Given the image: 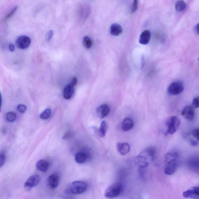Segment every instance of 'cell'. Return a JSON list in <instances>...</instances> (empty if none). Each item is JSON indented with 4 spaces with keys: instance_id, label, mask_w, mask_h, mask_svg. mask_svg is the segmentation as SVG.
<instances>
[{
    "instance_id": "5",
    "label": "cell",
    "mask_w": 199,
    "mask_h": 199,
    "mask_svg": "<svg viewBox=\"0 0 199 199\" xmlns=\"http://www.w3.org/2000/svg\"><path fill=\"white\" fill-rule=\"evenodd\" d=\"M184 89V85L182 82L175 81L169 85L168 88V92L170 95H177L181 93Z\"/></svg>"
},
{
    "instance_id": "8",
    "label": "cell",
    "mask_w": 199,
    "mask_h": 199,
    "mask_svg": "<svg viewBox=\"0 0 199 199\" xmlns=\"http://www.w3.org/2000/svg\"><path fill=\"white\" fill-rule=\"evenodd\" d=\"M60 177L59 174L54 173L48 177L47 180L48 186L51 189H54L58 186L60 183Z\"/></svg>"
},
{
    "instance_id": "22",
    "label": "cell",
    "mask_w": 199,
    "mask_h": 199,
    "mask_svg": "<svg viewBox=\"0 0 199 199\" xmlns=\"http://www.w3.org/2000/svg\"><path fill=\"white\" fill-rule=\"evenodd\" d=\"M186 4L184 1H179L177 2L175 4V9L177 11L181 12L184 11L186 8Z\"/></svg>"
},
{
    "instance_id": "36",
    "label": "cell",
    "mask_w": 199,
    "mask_h": 199,
    "mask_svg": "<svg viewBox=\"0 0 199 199\" xmlns=\"http://www.w3.org/2000/svg\"><path fill=\"white\" fill-rule=\"evenodd\" d=\"M2 95H1V92H0V111L1 110V106H2Z\"/></svg>"
},
{
    "instance_id": "12",
    "label": "cell",
    "mask_w": 199,
    "mask_h": 199,
    "mask_svg": "<svg viewBox=\"0 0 199 199\" xmlns=\"http://www.w3.org/2000/svg\"><path fill=\"white\" fill-rule=\"evenodd\" d=\"M116 146L118 152L122 156L128 154L130 150V146L127 142H118L117 143Z\"/></svg>"
},
{
    "instance_id": "21",
    "label": "cell",
    "mask_w": 199,
    "mask_h": 199,
    "mask_svg": "<svg viewBox=\"0 0 199 199\" xmlns=\"http://www.w3.org/2000/svg\"><path fill=\"white\" fill-rule=\"evenodd\" d=\"M108 129V124L105 121H103L101 122V127L99 130L100 136L101 137H104L105 136Z\"/></svg>"
},
{
    "instance_id": "35",
    "label": "cell",
    "mask_w": 199,
    "mask_h": 199,
    "mask_svg": "<svg viewBox=\"0 0 199 199\" xmlns=\"http://www.w3.org/2000/svg\"><path fill=\"white\" fill-rule=\"evenodd\" d=\"M15 46H14L13 45L10 44V45H9V49H10V51L11 52L14 51H15Z\"/></svg>"
},
{
    "instance_id": "34",
    "label": "cell",
    "mask_w": 199,
    "mask_h": 199,
    "mask_svg": "<svg viewBox=\"0 0 199 199\" xmlns=\"http://www.w3.org/2000/svg\"><path fill=\"white\" fill-rule=\"evenodd\" d=\"M190 142L191 145H192V146H196L198 145V142L195 140L192 139V140H190Z\"/></svg>"
},
{
    "instance_id": "15",
    "label": "cell",
    "mask_w": 199,
    "mask_h": 199,
    "mask_svg": "<svg viewBox=\"0 0 199 199\" xmlns=\"http://www.w3.org/2000/svg\"><path fill=\"white\" fill-rule=\"evenodd\" d=\"M141 154L144 155L147 157L150 158L151 160L154 159L156 155V149L153 147H150L147 148L143 151Z\"/></svg>"
},
{
    "instance_id": "20",
    "label": "cell",
    "mask_w": 199,
    "mask_h": 199,
    "mask_svg": "<svg viewBox=\"0 0 199 199\" xmlns=\"http://www.w3.org/2000/svg\"><path fill=\"white\" fill-rule=\"evenodd\" d=\"M87 157L86 154L83 153H77L75 156V162L79 164H82L86 162Z\"/></svg>"
},
{
    "instance_id": "1",
    "label": "cell",
    "mask_w": 199,
    "mask_h": 199,
    "mask_svg": "<svg viewBox=\"0 0 199 199\" xmlns=\"http://www.w3.org/2000/svg\"><path fill=\"white\" fill-rule=\"evenodd\" d=\"M179 154L176 152L167 153L165 156L166 166L164 172L167 175H171L175 173L179 165Z\"/></svg>"
},
{
    "instance_id": "32",
    "label": "cell",
    "mask_w": 199,
    "mask_h": 199,
    "mask_svg": "<svg viewBox=\"0 0 199 199\" xmlns=\"http://www.w3.org/2000/svg\"><path fill=\"white\" fill-rule=\"evenodd\" d=\"M53 35V31H49L47 34V38L48 41H50Z\"/></svg>"
},
{
    "instance_id": "3",
    "label": "cell",
    "mask_w": 199,
    "mask_h": 199,
    "mask_svg": "<svg viewBox=\"0 0 199 199\" xmlns=\"http://www.w3.org/2000/svg\"><path fill=\"white\" fill-rule=\"evenodd\" d=\"M122 190L121 184L119 183H116L107 189L105 192V197L109 199L116 198L120 195Z\"/></svg>"
},
{
    "instance_id": "16",
    "label": "cell",
    "mask_w": 199,
    "mask_h": 199,
    "mask_svg": "<svg viewBox=\"0 0 199 199\" xmlns=\"http://www.w3.org/2000/svg\"><path fill=\"white\" fill-rule=\"evenodd\" d=\"M36 167L39 171L41 172H46L48 168V162L45 160H40L36 164Z\"/></svg>"
},
{
    "instance_id": "13",
    "label": "cell",
    "mask_w": 199,
    "mask_h": 199,
    "mask_svg": "<svg viewBox=\"0 0 199 199\" xmlns=\"http://www.w3.org/2000/svg\"><path fill=\"white\" fill-rule=\"evenodd\" d=\"M151 37L150 31L148 30L144 31L140 35L139 38V42L142 45H147L150 41Z\"/></svg>"
},
{
    "instance_id": "23",
    "label": "cell",
    "mask_w": 199,
    "mask_h": 199,
    "mask_svg": "<svg viewBox=\"0 0 199 199\" xmlns=\"http://www.w3.org/2000/svg\"><path fill=\"white\" fill-rule=\"evenodd\" d=\"M83 42L84 47L87 49H89L92 47V41L90 38L88 37V36H85L84 37Z\"/></svg>"
},
{
    "instance_id": "6",
    "label": "cell",
    "mask_w": 199,
    "mask_h": 199,
    "mask_svg": "<svg viewBox=\"0 0 199 199\" xmlns=\"http://www.w3.org/2000/svg\"><path fill=\"white\" fill-rule=\"evenodd\" d=\"M40 177L37 175H32L27 179L24 184V188L27 191L31 190L34 187L36 186L40 183Z\"/></svg>"
},
{
    "instance_id": "24",
    "label": "cell",
    "mask_w": 199,
    "mask_h": 199,
    "mask_svg": "<svg viewBox=\"0 0 199 199\" xmlns=\"http://www.w3.org/2000/svg\"><path fill=\"white\" fill-rule=\"evenodd\" d=\"M51 115V110L50 109L48 108L43 112L40 115V118L42 119H48Z\"/></svg>"
},
{
    "instance_id": "25",
    "label": "cell",
    "mask_w": 199,
    "mask_h": 199,
    "mask_svg": "<svg viewBox=\"0 0 199 199\" xmlns=\"http://www.w3.org/2000/svg\"><path fill=\"white\" fill-rule=\"evenodd\" d=\"M16 115L15 113L10 112L8 113L6 115V119L8 121L13 122L16 119Z\"/></svg>"
},
{
    "instance_id": "28",
    "label": "cell",
    "mask_w": 199,
    "mask_h": 199,
    "mask_svg": "<svg viewBox=\"0 0 199 199\" xmlns=\"http://www.w3.org/2000/svg\"><path fill=\"white\" fill-rule=\"evenodd\" d=\"M192 135L194 137L199 140V130L198 128H195L192 131Z\"/></svg>"
},
{
    "instance_id": "17",
    "label": "cell",
    "mask_w": 199,
    "mask_h": 199,
    "mask_svg": "<svg viewBox=\"0 0 199 199\" xmlns=\"http://www.w3.org/2000/svg\"><path fill=\"white\" fill-rule=\"evenodd\" d=\"M122 32H123V28L118 23H114L110 27V33L113 36H119L122 33Z\"/></svg>"
},
{
    "instance_id": "18",
    "label": "cell",
    "mask_w": 199,
    "mask_h": 199,
    "mask_svg": "<svg viewBox=\"0 0 199 199\" xmlns=\"http://www.w3.org/2000/svg\"><path fill=\"white\" fill-rule=\"evenodd\" d=\"M74 92V87L71 85H67L63 91V97L66 99H70L72 97Z\"/></svg>"
},
{
    "instance_id": "4",
    "label": "cell",
    "mask_w": 199,
    "mask_h": 199,
    "mask_svg": "<svg viewBox=\"0 0 199 199\" xmlns=\"http://www.w3.org/2000/svg\"><path fill=\"white\" fill-rule=\"evenodd\" d=\"M180 124V120L176 116L168 118L166 122V132L169 134H173L176 132Z\"/></svg>"
},
{
    "instance_id": "30",
    "label": "cell",
    "mask_w": 199,
    "mask_h": 199,
    "mask_svg": "<svg viewBox=\"0 0 199 199\" xmlns=\"http://www.w3.org/2000/svg\"><path fill=\"white\" fill-rule=\"evenodd\" d=\"M138 5V1H137L135 0V1H133L132 10V13L135 12L136 11V10H137Z\"/></svg>"
},
{
    "instance_id": "37",
    "label": "cell",
    "mask_w": 199,
    "mask_h": 199,
    "mask_svg": "<svg viewBox=\"0 0 199 199\" xmlns=\"http://www.w3.org/2000/svg\"><path fill=\"white\" fill-rule=\"evenodd\" d=\"M195 30H196V32H197L198 33V24H197V25L196 26Z\"/></svg>"
},
{
    "instance_id": "29",
    "label": "cell",
    "mask_w": 199,
    "mask_h": 199,
    "mask_svg": "<svg viewBox=\"0 0 199 199\" xmlns=\"http://www.w3.org/2000/svg\"><path fill=\"white\" fill-rule=\"evenodd\" d=\"M17 9V7H15L13 9L11 12L6 16V18H5V20H7V19H8L9 18L12 16L15 13V11H16Z\"/></svg>"
},
{
    "instance_id": "10",
    "label": "cell",
    "mask_w": 199,
    "mask_h": 199,
    "mask_svg": "<svg viewBox=\"0 0 199 199\" xmlns=\"http://www.w3.org/2000/svg\"><path fill=\"white\" fill-rule=\"evenodd\" d=\"M182 114L183 116L187 120H192L194 119L195 115L194 108L191 105L186 106L182 110Z\"/></svg>"
},
{
    "instance_id": "2",
    "label": "cell",
    "mask_w": 199,
    "mask_h": 199,
    "mask_svg": "<svg viewBox=\"0 0 199 199\" xmlns=\"http://www.w3.org/2000/svg\"><path fill=\"white\" fill-rule=\"evenodd\" d=\"M88 188V184L82 181H76L70 185L67 190L69 193L73 195H79L85 192Z\"/></svg>"
},
{
    "instance_id": "14",
    "label": "cell",
    "mask_w": 199,
    "mask_h": 199,
    "mask_svg": "<svg viewBox=\"0 0 199 199\" xmlns=\"http://www.w3.org/2000/svg\"><path fill=\"white\" fill-rule=\"evenodd\" d=\"M134 124V123L132 119L130 118H125L122 122V130L124 131L130 130L133 128Z\"/></svg>"
},
{
    "instance_id": "31",
    "label": "cell",
    "mask_w": 199,
    "mask_h": 199,
    "mask_svg": "<svg viewBox=\"0 0 199 199\" xmlns=\"http://www.w3.org/2000/svg\"><path fill=\"white\" fill-rule=\"evenodd\" d=\"M6 158L3 155H0V168L2 167L5 163Z\"/></svg>"
},
{
    "instance_id": "9",
    "label": "cell",
    "mask_w": 199,
    "mask_h": 199,
    "mask_svg": "<svg viewBox=\"0 0 199 199\" xmlns=\"http://www.w3.org/2000/svg\"><path fill=\"white\" fill-rule=\"evenodd\" d=\"M183 196L186 198L199 199V187H194L185 191L183 192Z\"/></svg>"
},
{
    "instance_id": "11",
    "label": "cell",
    "mask_w": 199,
    "mask_h": 199,
    "mask_svg": "<svg viewBox=\"0 0 199 199\" xmlns=\"http://www.w3.org/2000/svg\"><path fill=\"white\" fill-rule=\"evenodd\" d=\"M110 111V107L107 104H104L100 105L97 109V115L101 119L106 117L109 114Z\"/></svg>"
},
{
    "instance_id": "27",
    "label": "cell",
    "mask_w": 199,
    "mask_h": 199,
    "mask_svg": "<svg viewBox=\"0 0 199 199\" xmlns=\"http://www.w3.org/2000/svg\"><path fill=\"white\" fill-rule=\"evenodd\" d=\"M17 109L19 113H25V111H26L27 107L25 105L20 104L18 105Z\"/></svg>"
},
{
    "instance_id": "26",
    "label": "cell",
    "mask_w": 199,
    "mask_h": 199,
    "mask_svg": "<svg viewBox=\"0 0 199 199\" xmlns=\"http://www.w3.org/2000/svg\"><path fill=\"white\" fill-rule=\"evenodd\" d=\"M192 107L193 108H198L199 107V97L198 96L195 97L192 100Z\"/></svg>"
},
{
    "instance_id": "33",
    "label": "cell",
    "mask_w": 199,
    "mask_h": 199,
    "mask_svg": "<svg viewBox=\"0 0 199 199\" xmlns=\"http://www.w3.org/2000/svg\"><path fill=\"white\" fill-rule=\"evenodd\" d=\"M77 79L76 78H73L72 80H71L70 85L74 87L76 85L77 83Z\"/></svg>"
},
{
    "instance_id": "19",
    "label": "cell",
    "mask_w": 199,
    "mask_h": 199,
    "mask_svg": "<svg viewBox=\"0 0 199 199\" xmlns=\"http://www.w3.org/2000/svg\"><path fill=\"white\" fill-rule=\"evenodd\" d=\"M189 166L195 171H198L199 169V158L198 157H193L189 160Z\"/></svg>"
},
{
    "instance_id": "7",
    "label": "cell",
    "mask_w": 199,
    "mask_h": 199,
    "mask_svg": "<svg viewBox=\"0 0 199 199\" xmlns=\"http://www.w3.org/2000/svg\"><path fill=\"white\" fill-rule=\"evenodd\" d=\"M31 42V39L26 36L19 37L16 41L17 47L21 49H25L30 45Z\"/></svg>"
}]
</instances>
